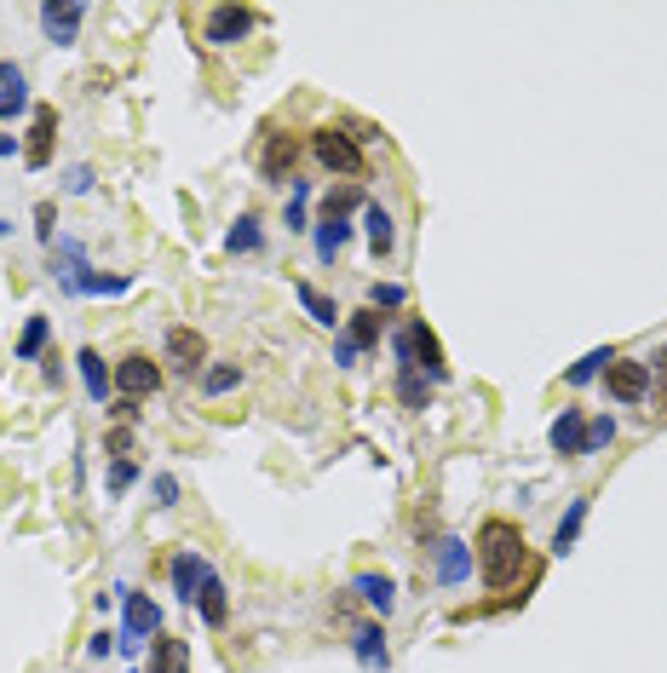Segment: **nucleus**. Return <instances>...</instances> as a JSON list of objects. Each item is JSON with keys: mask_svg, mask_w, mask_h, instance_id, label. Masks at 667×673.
I'll return each mask as SVG.
<instances>
[{"mask_svg": "<svg viewBox=\"0 0 667 673\" xmlns=\"http://www.w3.org/2000/svg\"><path fill=\"white\" fill-rule=\"evenodd\" d=\"M656 403H667V357H662V392H656Z\"/></svg>", "mask_w": 667, "mask_h": 673, "instance_id": "nucleus-41", "label": "nucleus"}, {"mask_svg": "<svg viewBox=\"0 0 667 673\" xmlns=\"http://www.w3.org/2000/svg\"><path fill=\"white\" fill-rule=\"evenodd\" d=\"M46 334H52V323H46V317H29V323H23V334H18V363H35V357H41V351H46Z\"/></svg>", "mask_w": 667, "mask_h": 673, "instance_id": "nucleus-27", "label": "nucleus"}, {"mask_svg": "<svg viewBox=\"0 0 667 673\" xmlns=\"http://www.w3.org/2000/svg\"><path fill=\"white\" fill-rule=\"evenodd\" d=\"M225 248H230V254H259V248H265V231H259V219H253V213H242V219L230 225Z\"/></svg>", "mask_w": 667, "mask_h": 673, "instance_id": "nucleus-24", "label": "nucleus"}, {"mask_svg": "<svg viewBox=\"0 0 667 673\" xmlns=\"http://www.w3.org/2000/svg\"><path fill=\"white\" fill-rule=\"evenodd\" d=\"M167 357H173L179 369L196 374V369L207 363V340L196 334V328H167Z\"/></svg>", "mask_w": 667, "mask_h": 673, "instance_id": "nucleus-12", "label": "nucleus"}, {"mask_svg": "<svg viewBox=\"0 0 667 673\" xmlns=\"http://www.w3.org/2000/svg\"><path fill=\"white\" fill-rule=\"evenodd\" d=\"M391 351H397V363H403V369L426 374V380H443V374H449L443 346H437V334L426 323H403V328H397V340H391Z\"/></svg>", "mask_w": 667, "mask_h": 673, "instance_id": "nucleus-3", "label": "nucleus"}, {"mask_svg": "<svg viewBox=\"0 0 667 673\" xmlns=\"http://www.w3.org/2000/svg\"><path fill=\"white\" fill-rule=\"evenodd\" d=\"M133 478H138V466L127 461V455H121V461H110V489H115V495H121V489L133 484Z\"/></svg>", "mask_w": 667, "mask_h": 673, "instance_id": "nucleus-34", "label": "nucleus"}, {"mask_svg": "<svg viewBox=\"0 0 667 673\" xmlns=\"http://www.w3.org/2000/svg\"><path fill=\"white\" fill-rule=\"evenodd\" d=\"M87 650H92V656H110V650H115V633H98Z\"/></svg>", "mask_w": 667, "mask_h": 673, "instance_id": "nucleus-38", "label": "nucleus"}, {"mask_svg": "<svg viewBox=\"0 0 667 673\" xmlns=\"http://www.w3.org/2000/svg\"><path fill=\"white\" fill-rule=\"evenodd\" d=\"M0 93H6V98H29V93H23V70H18V64H6V58H0Z\"/></svg>", "mask_w": 667, "mask_h": 673, "instance_id": "nucleus-32", "label": "nucleus"}, {"mask_svg": "<svg viewBox=\"0 0 667 673\" xmlns=\"http://www.w3.org/2000/svg\"><path fill=\"white\" fill-rule=\"evenodd\" d=\"M351 587H357V599H363L368 610H380V616H386L391 604H397V587H391V576H374V570H368V576H357Z\"/></svg>", "mask_w": 667, "mask_h": 673, "instance_id": "nucleus-21", "label": "nucleus"}, {"mask_svg": "<svg viewBox=\"0 0 667 673\" xmlns=\"http://www.w3.org/2000/svg\"><path fill=\"white\" fill-rule=\"evenodd\" d=\"M23 104H29V98H6V93H0V116H18Z\"/></svg>", "mask_w": 667, "mask_h": 673, "instance_id": "nucleus-39", "label": "nucleus"}, {"mask_svg": "<svg viewBox=\"0 0 667 673\" xmlns=\"http://www.w3.org/2000/svg\"><path fill=\"white\" fill-rule=\"evenodd\" d=\"M35 231H41V242L52 248V202H41V208H35Z\"/></svg>", "mask_w": 667, "mask_h": 673, "instance_id": "nucleus-36", "label": "nucleus"}, {"mask_svg": "<svg viewBox=\"0 0 667 673\" xmlns=\"http://www.w3.org/2000/svg\"><path fill=\"white\" fill-rule=\"evenodd\" d=\"M115 392L127 397V403L161 392V369L144 357V351H133V357H121V363H115Z\"/></svg>", "mask_w": 667, "mask_h": 673, "instance_id": "nucleus-6", "label": "nucleus"}, {"mask_svg": "<svg viewBox=\"0 0 667 673\" xmlns=\"http://www.w3.org/2000/svg\"><path fill=\"white\" fill-rule=\"evenodd\" d=\"M230 386H242V363H213V369H202V392L207 397H225Z\"/></svg>", "mask_w": 667, "mask_h": 673, "instance_id": "nucleus-29", "label": "nucleus"}, {"mask_svg": "<svg viewBox=\"0 0 667 673\" xmlns=\"http://www.w3.org/2000/svg\"><path fill=\"white\" fill-rule=\"evenodd\" d=\"M311 156H317L328 173H340V179H363L368 173V156H363V144H357L351 127H317V133H311Z\"/></svg>", "mask_w": 667, "mask_h": 673, "instance_id": "nucleus-2", "label": "nucleus"}, {"mask_svg": "<svg viewBox=\"0 0 667 673\" xmlns=\"http://www.w3.org/2000/svg\"><path fill=\"white\" fill-rule=\"evenodd\" d=\"M334 363H340V369H351V363H357V346H351V340H340V346H334Z\"/></svg>", "mask_w": 667, "mask_h": 673, "instance_id": "nucleus-37", "label": "nucleus"}, {"mask_svg": "<svg viewBox=\"0 0 667 673\" xmlns=\"http://www.w3.org/2000/svg\"><path fill=\"white\" fill-rule=\"evenodd\" d=\"M52 133H58V110L41 104L35 121H29V144H23V162L29 167H46V156H52Z\"/></svg>", "mask_w": 667, "mask_h": 673, "instance_id": "nucleus-10", "label": "nucleus"}, {"mask_svg": "<svg viewBox=\"0 0 667 673\" xmlns=\"http://www.w3.org/2000/svg\"><path fill=\"white\" fill-rule=\"evenodd\" d=\"M397 397H403V409H426L432 403V380L414 369H397Z\"/></svg>", "mask_w": 667, "mask_h": 673, "instance_id": "nucleus-25", "label": "nucleus"}, {"mask_svg": "<svg viewBox=\"0 0 667 673\" xmlns=\"http://www.w3.org/2000/svg\"><path fill=\"white\" fill-rule=\"evenodd\" d=\"M196 610H202V622H207V627H225V622H230V599H225V581H219V576H207V581H202V593H196Z\"/></svg>", "mask_w": 667, "mask_h": 673, "instance_id": "nucleus-19", "label": "nucleus"}, {"mask_svg": "<svg viewBox=\"0 0 667 673\" xmlns=\"http://www.w3.org/2000/svg\"><path fill=\"white\" fill-rule=\"evenodd\" d=\"M150 673H190V645L184 639H150Z\"/></svg>", "mask_w": 667, "mask_h": 673, "instance_id": "nucleus-16", "label": "nucleus"}, {"mask_svg": "<svg viewBox=\"0 0 667 673\" xmlns=\"http://www.w3.org/2000/svg\"><path fill=\"white\" fill-rule=\"evenodd\" d=\"M466 576H472V547L455 541V535H443V541H437V581L455 587V581H466Z\"/></svg>", "mask_w": 667, "mask_h": 673, "instance_id": "nucleus-11", "label": "nucleus"}, {"mask_svg": "<svg viewBox=\"0 0 667 673\" xmlns=\"http://www.w3.org/2000/svg\"><path fill=\"white\" fill-rule=\"evenodd\" d=\"M294 294H299V305H305V317H311V323H322V328H340V305L328 300L322 288H311V282H299Z\"/></svg>", "mask_w": 667, "mask_h": 673, "instance_id": "nucleus-20", "label": "nucleus"}, {"mask_svg": "<svg viewBox=\"0 0 667 673\" xmlns=\"http://www.w3.org/2000/svg\"><path fill=\"white\" fill-rule=\"evenodd\" d=\"M75 369H81V380H87L92 403H110V397H115V369H104V357H98V351H81V357H75Z\"/></svg>", "mask_w": 667, "mask_h": 673, "instance_id": "nucleus-15", "label": "nucleus"}, {"mask_svg": "<svg viewBox=\"0 0 667 673\" xmlns=\"http://www.w3.org/2000/svg\"><path fill=\"white\" fill-rule=\"evenodd\" d=\"M351 650H357V662H363L368 673H386L391 650H386V633H380V622L357 627V633H351Z\"/></svg>", "mask_w": 667, "mask_h": 673, "instance_id": "nucleus-13", "label": "nucleus"}, {"mask_svg": "<svg viewBox=\"0 0 667 673\" xmlns=\"http://www.w3.org/2000/svg\"><path fill=\"white\" fill-rule=\"evenodd\" d=\"M547 443L558 455H581V449H587V420H581V409H564V415L552 420Z\"/></svg>", "mask_w": 667, "mask_h": 673, "instance_id": "nucleus-14", "label": "nucleus"}, {"mask_svg": "<svg viewBox=\"0 0 667 673\" xmlns=\"http://www.w3.org/2000/svg\"><path fill=\"white\" fill-rule=\"evenodd\" d=\"M610 363H616V351L610 346H598V351H587V357H581V363H575L570 369V386H593L598 374L610 369Z\"/></svg>", "mask_w": 667, "mask_h": 673, "instance_id": "nucleus-28", "label": "nucleus"}, {"mask_svg": "<svg viewBox=\"0 0 667 673\" xmlns=\"http://www.w3.org/2000/svg\"><path fill=\"white\" fill-rule=\"evenodd\" d=\"M248 29H253L248 6H213V12H207V24H202V41H213V47H236Z\"/></svg>", "mask_w": 667, "mask_h": 673, "instance_id": "nucleus-7", "label": "nucleus"}, {"mask_svg": "<svg viewBox=\"0 0 667 673\" xmlns=\"http://www.w3.org/2000/svg\"><path fill=\"white\" fill-rule=\"evenodd\" d=\"M294 162H299V139L294 133H271L265 156H259V173L265 179H294Z\"/></svg>", "mask_w": 667, "mask_h": 673, "instance_id": "nucleus-9", "label": "nucleus"}, {"mask_svg": "<svg viewBox=\"0 0 667 673\" xmlns=\"http://www.w3.org/2000/svg\"><path fill=\"white\" fill-rule=\"evenodd\" d=\"M472 553H478V576L489 581V587H512L529 564L524 535H518V524H506V518H489V524H483Z\"/></svg>", "mask_w": 667, "mask_h": 673, "instance_id": "nucleus-1", "label": "nucleus"}, {"mask_svg": "<svg viewBox=\"0 0 667 673\" xmlns=\"http://www.w3.org/2000/svg\"><path fill=\"white\" fill-rule=\"evenodd\" d=\"M81 18H87V6H41V29L52 35V41H75V29H81Z\"/></svg>", "mask_w": 667, "mask_h": 673, "instance_id": "nucleus-18", "label": "nucleus"}, {"mask_svg": "<svg viewBox=\"0 0 667 673\" xmlns=\"http://www.w3.org/2000/svg\"><path fill=\"white\" fill-rule=\"evenodd\" d=\"M213 576V564H207L196 547H184V553H173V593H179L184 604H196V593H202V581Z\"/></svg>", "mask_w": 667, "mask_h": 673, "instance_id": "nucleus-8", "label": "nucleus"}, {"mask_svg": "<svg viewBox=\"0 0 667 673\" xmlns=\"http://www.w3.org/2000/svg\"><path fill=\"white\" fill-rule=\"evenodd\" d=\"M64 190H69V196H87V190H92V167H69Z\"/></svg>", "mask_w": 667, "mask_h": 673, "instance_id": "nucleus-35", "label": "nucleus"}, {"mask_svg": "<svg viewBox=\"0 0 667 673\" xmlns=\"http://www.w3.org/2000/svg\"><path fill=\"white\" fill-rule=\"evenodd\" d=\"M587 507H593V501L581 495V501H570V512L558 518V530H552V553H558V558L575 547V535H581V524H587Z\"/></svg>", "mask_w": 667, "mask_h": 673, "instance_id": "nucleus-22", "label": "nucleus"}, {"mask_svg": "<svg viewBox=\"0 0 667 673\" xmlns=\"http://www.w3.org/2000/svg\"><path fill=\"white\" fill-rule=\"evenodd\" d=\"M12 150H18V139H6V133H0V156H12Z\"/></svg>", "mask_w": 667, "mask_h": 673, "instance_id": "nucleus-40", "label": "nucleus"}, {"mask_svg": "<svg viewBox=\"0 0 667 673\" xmlns=\"http://www.w3.org/2000/svg\"><path fill=\"white\" fill-rule=\"evenodd\" d=\"M363 219H368V248H374L380 259H386L391 248H397V225H391V213L380 208V202H374V208H368Z\"/></svg>", "mask_w": 667, "mask_h": 673, "instance_id": "nucleus-23", "label": "nucleus"}, {"mask_svg": "<svg viewBox=\"0 0 667 673\" xmlns=\"http://www.w3.org/2000/svg\"><path fill=\"white\" fill-rule=\"evenodd\" d=\"M121 604H127V633H121V656H138L144 650V639L161 627V610L144 593H133V587H121Z\"/></svg>", "mask_w": 667, "mask_h": 673, "instance_id": "nucleus-4", "label": "nucleus"}, {"mask_svg": "<svg viewBox=\"0 0 667 673\" xmlns=\"http://www.w3.org/2000/svg\"><path fill=\"white\" fill-rule=\"evenodd\" d=\"M156 507H173V501H179V478H173V472H156Z\"/></svg>", "mask_w": 667, "mask_h": 673, "instance_id": "nucleus-33", "label": "nucleus"}, {"mask_svg": "<svg viewBox=\"0 0 667 673\" xmlns=\"http://www.w3.org/2000/svg\"><path fill=\"white\" fill-rule=\"evenodd\" d=\"M604 443H616V420H610V415L587 420V449H581V455H598Z\"/></svg>", "mask_w": 667, "mask_h": 673, "instance_id": "nucleus-31", "label": "nucleus"}, {"mask_svg": "<svg viewBox=\"0 0 667 673\" xmlns=\"http://www.w3.org/2000/svg\"><path fill=\"white\" fill-rule=\"evenodd\" d=\"M345 242H351V225H345V213H328L317 225V259L322 265H334L345 254Z\"/></svg>", "mask_w": 667, "mask_h": 673, "instance_id": "nucleus-17", "label": "nucleus"}, {"mask_svg": "<svg viewBox=\"0 0 667 673\" xmlns=\"http://www.w3.org/2000/svg\"><path fill=\"white\" fill-rule=\"evenodd\" d=\"M604 386H610V397H616V403H644V397H650V386H656V374H650V363L616 357V363L604 369Z\"/></svg>", "mask_w": 667, "mask_h": 673, "instance_id": "nucleus-5", "label": "nucleus"}, {"mask_svg": "<svg viewBox=\"0 0 667 673\" xmlns=\"http://www.w3.org/2000/svg\"><path fill=\"white\" fill-rule=\"evenodd\" d=\"M6 231H12V225H6V219H0V242H6Z\"/></svg>", "mask_w": 667, "mask_h": 673, "instance_id": "nucleus-42", "label": "nucleus"}, {"mask_svg": "<svg viewBox=\"0 0 667 673\" xmlns=\"http://www.w3.org/2000/svg\"><path fill=\"white\" fill-rule=\"evenodd\" d=\"M403 305V282H374L368 288V311H397Z\"/></svg>", "mask_w": 667, "mask_h": 673, "instance_id": "nucleus-30", "label": "nucleus"}, {"mask_svg": "<svg viewBox=\"0 0 667 673\" xmlns=\"http://www.w3.org/2000/svg\"><path fill=\"white\" fill-rule=\"evenodd\" d=\"M345 340L363 351V346H380V311H357V317H345Z\"/></svg>", "mask_w": 667, "mask_h": 673, "instance_id": "nucleus-26", "label": "nucleus"}]
</instances>
